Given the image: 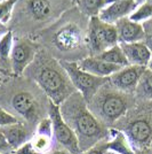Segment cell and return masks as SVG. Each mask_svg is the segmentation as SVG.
<instances>
[{
    "label": "cell",
    "instance_id": "obj_38",
    "mask_svg": "<svg viewBox=\"0 0 152 154\" xmlns=\"http://www.w3.org/2000/svg\"><path fill=\"white\" fill-rule=\"evenodd\" d=\"M2 1H5V0H0V2H2Z\"/></svg>",
    "mask_w": 152,
    "mask_h": 154
},
{
    "label": "cell",
    "instance_id": "obj_14",
    "mask_svg": "<svg viewBox=\"0 0 152 154\" xmlns=\"http://www.w3.org/2000/svg\"><path fill=\"white\" fill-rule=\"evenodd\" d=\"M127 58V61L130 66L146 67L150 62L152 52L146 47L143 42L130 43V44H119Z\"/></svg>",
    "mask_w": 152,
    "mask_h": 154
},
{
    "label": "cell",
    "instance_id": "obj_5",
    "mask_svg": "<svg viewBox=\"0 0 152 154\" xmlns=\"http://www.w3.org/2000/svg\"><path fill=\"white\" fill-rule=\"evenodd\" d=\"M85 42L92 55H100L107 50L118 45V32L114 24L102 21L98 16L90 17Z\"/></svg>",
    "mask_w": 152,
    "mask_h": 154
},
{
    "label": "cell",
    "instance_id": "obj_28",
    "mask_svg": "<svg viewBox=\"0 0 152 154\" xmlns=\"http://www.w3.org/2000/svg\"><path fill=\"white\" fill-rule=\"evenodd\" d=\"M15 154H42L41 152H39L37 148L33 146L32 141H26L24 145H22L19 148L16 149Z\"/></svg>",
    "mask_w": 152,
    "mask_h": 154
},
{
    "label": "cell",
    "instance_id": "obj_36",
    "mask_svg": "<svg viewBox=\"0 0 152 154\" xmlns=\"http://www.w3.org/2000/svg\"><path fill=\"white\" fill-rule=\"evenodd\" d=\"M108 154H115V153H113V152H110V151H109V153Z\"/></svg>",
    "mask_w": 152,
    "mask_h": 154
},
{
    "label": "cell",
    "instance_id": "obj_2",
    "mask_svg": "<svg viewBox=\"0 0 152 154\" xmlns=\"http://www.w3.org/2000/svg\"><path fill=\"white\" fill-rule=\"evenodd\" d=\"M37 58L39 60L34 70V81L47 94L49 101L61 106L76 90L60 61L44 53L37 54Z\"/></svg>",
    "mask_w": 152,
    "mask_h": 154
},
{
    "label": "cell",
    "instance_id": "obj_32",
    "mask_svg": "<svg viewBox=\"0 0 152 154\" xmlns=\"http://www.w3.org/2000/svg\"><path fill=\"white\" fill-rule=\"evenodd\" d=\"M51 154H71L69 151H66V149H58V151H55V152H53Z\"/></svg>",
    "mask_w": 152,
    "mask_h": 154
},
{
    "label": "cell",
    "instance_id": "obj_13",
    "mask_svg": "<svg viewBox=\"0 0 152 154\" xmlns=\"http://www.w3.org/2000/svg\"><path fill=\"white\" fill-rule=\"evenodd\" d=\"M78 64L85 71H87L94 76L103 77V78H110L113 74L121 69L120 67L109 63L95 55H90V57H87L78 61Z\"/></svg>",
    "mask_w": 152,
    "mask_h": 154
},
{
    "label": "cell",
    "instance_id": "obj_1",
    "mask_svg": "<svg viewBox=\"0 0 152 154\" xmlns=\"http://www.w3.org/2000/svg\"><path fill=\"white\" fill-rule=\"evenodd\" d=\"M60 108L64 121L76 134L81 153L102 141L109 135L105 124L92 113L88 103L78 92L71 94Z\"/></svg>",
    "mask_w": 152,
    "mask_h": 154
},
{
    "label": "cell",
    "instance_id": "obj_20",
    "mask_svg": "<svg viewBox=\"0 0 152 154\" xmlns=\"http://www.w3.org/2000/svg\"><path fill=\"white\" fill-rule=\"evenodd\" d=\"M80 11L90 17L98 16L103 8L108 5L107 0H78L77 1Z\"/></svg>",
    "mask_w": 152,
    "mask_h": 154
},
{
    "label": "cell",
    "instance_id": "obj_16",
    "mask_svg": "<svg viewBox=\"0 0 152 154\" xmlns=\"http://www.w3.org/2000/svg\"><path fill=\"white\" fill-rule=\"evenodd\" d=\"M0 131L4 134L10 148H13V149H17L26 143L28 130L22 123L19 122L16 124H13V125L1 128Z\"/></svg>",
    "mask_w": 152,
    "mask_h": 154
},
{
    "label": "cell",
    "instance_id": "obj_30",
    "mask_svg": "<svg viewBox=\"0 0 152 154\" xmlns=\"http://www.w3.org/2000/svg\"><path fill=\"white\" fill-rule=\"evenodd\" d=\"M9 29H8V26L7 24H2V23H0V38H1V36L4 35V33H6Z\"/></svg>",
    "mask_w": 152,
    "mask_h": 154
},
{
    "label": "cell",
    "instance_id": "obj_21",
    "mask_svg": "<svg viewBox=\"0 0 152 154\" xmlns=\"http://www.w3.org/2000/svg\"><path fill=\"white\" fill-rule=\"evenodd\" d=\"M135 93L141 99H144L146 101H152V71L150 69L146 68L144 74L142 75Z\"/></svg>",
    "mask_w": 152,
    "mask_h": 154
},
{
    "label": "cell",
    "instance_id": "obj_29",
    "mask_svg": "<svg viewBox=\"0 0 152 154\" xmlns=\"http://www.w3.org/2000/svg\"><path fill=\"white\" fill-rule=\"evenodd\" d=\"M10 149V146H9V144H8V141L6 140V138H5V136L4 134L0 131V153H5L7 151H9Z\"/></svg>",
    "mask_w": 152,
    "mask_h": 154
},
{
    "label": "cell",
    "instance_id": "obj_27",
    "mask_svg": "<svg viewBox=\"0 0 152 154\" xmlns=\"http://www.w3.org/2000/svg\"><path fill=\"white\" fill-rule=\"evenodd\" d=\"M108 141H100L96 145H94L93 147L88 148L86 151H83L81 154H108Z\"/></svg>",
    "mask_w": 152,
    "mask_h": 154
},
{
    "label": "cell",
    "instance_id": "obj_10",
    "mask_svg": "<svg viewBox=\"0 0 152 154\" xmlns=\"http://www.w3.org/2000/svg\"><path fill=\"white\" fill-rule=\"evenodd\" d=\"M85 40L80 28L69 23L58 29L54 35V44L60 51L70 52L79 48Z\"/></svg>",
    "mask_w": 152,
    "mask_h": 154
},
{
    "label": "cell",
    "instance_id": "obj_15",
    "mask_svg": "<svg viewBox=\"0 0 152 154\" xmlns=\"http://www.w3.org/2000/svg\"><path fill=\"white\" fill-rule=\"evenodd\" d=\"M12 106L19 115L29 121L33 120L38 112V105L34 97L26 91L17 92L12 98Z\"/></svg>",
    "mask_w": 152,
    "mask_h": 154
},
{
    "label": "cell",
    "instance_id": "obj_6",
    "mask_svg": "<svg viewBox=\"0 0 152 154\" xmlns=\"http://www.w3.org/2000/svg\"><path fill=\"white\" fill-rule=\"evenodd\" d=\"M49 119L51 121L53 135L57 143L71 154H81L79 140L76 134L64 121L60 106L51 101H49Z\"/></svg>",
    "mask_w": 152,
    "mask_h": 154
},
{
    "label": "cell",
    "instance_id": "obj_3",
    "mask_svg": "<svg viewBox=\"0 0 152 154\" xmlns=\"http://www.w3.org/2000/svg\"><path fill=\"white\" fill-rule=\"evenodd\" d=\"M104 86L96 93L88 106H90L89 109L92 113L103 124H109L117 122L126 115L130 107V99L129 94L115 90L112 85L110 89H104Z\"/></svg>",
    "mask_w": 152,
    "mask_h": 154
},
{
    "label": "cell",
    "instance_id": "obj_11",
    "mask_svg": "<svg viewBox=\"0 0 152 154\" xmlns=\"http://www.w3.org/2000/svg\"><path fill=\"white\" fill-rule=\"evenodd\" d=\"M139 6V0H118L110 2L103 8L98 17L110 24H115L118 21L129 17Z\"/></svg>",
    "mask_w": 152,
    "mask_h": 154
},
{
    "label": "cell",
    "instance_id": "obj_4",
    "mask_svg": "<svg viewBox=\"0 0 152 154\" xmlns=\"http://www.w3.org/2000/svg\"><path fill=\"white\" fill-rule=\"evenodd\" d=\"M60 63L66 72L76 92L81 94V97L87 103H90L92 99L96 96V93L101 90L105 84L110 82V78L94 76V75L81 69L78 64V61L61 60Z\"/></svg>",
    "mask_w": 152,
    "mask_h": 154
},
{
    "label": "cell",
    "instance_id": "obj_37",
    "mask_svg": "<svg viewBox=\"0 0 152 154\" xmlns=\"http://www.w3.org/2000/svg\"><path fill=\"white\" fill-rule=\"evenodd\" d=\"M71 1H72V2H77V1H78V0H71Z\"/></svg>",
    "mask_w": 152,
    "mask_h": 154
},
{
    "label": "cell",
    "instance_id": "obj_17",
    "mask_svg": "<svg viewBox=\"0 0 152 154\" xmlns=\"http://www.w3.org/2000/svg\"><path fill=\"white\" fill-rule=\"evenodd\" d=\"M111 140L108 141V149L115 154H135V149L129 143L127 136L120 131L111 129Z\"/></svg>",
    "mask_w": 152,
    "mask_h": 154
},
{
    "label": "cell",
    "instance_id": "obj_40",
    "mask_svg": "<svg viewBox=\"0 0 152 154\" xmlns=\"http://www.w3.org/2000/svg\"><path fill=\"white\" fill-rule=\"evenodd\" d=\"M0 81H1V79H0Z\"/></svg>",
    "mask_w": 152,
    "mask_h": 154
},
{
    "label": "cell",
    "instance_id": "obj_31",
    "mask_svg": "<svg viewBox=\"0 0 152 154\" xmlns=\"http://www.w3.org/2000/svg\"><path fill=\"white\" fill-rule=\"evenodd\" d=\"M135 154H152L150 148H144V149H135Z\"/></svg>",
    "mask_w": 152,
    "mask_h": 154
},
{
    "label": "cell",
    "instance_id": "obj_26",
    "mask_svg": "<svg viewBox=\"0 0 152 154\" xmlns=\"http://www.w3.org/2000/svg\"><path fill=\"white\" fill-rule=\"evenodd\" d=\"M142 26H143V31H144L143 43L152 52V19L142 23Z\"/></svg>",
    "mask_w": 152,
    "mask_h": 154
},
{
    "label": "cell",
    "instance_id": "obj_33",
    "mask_svg": "<svg viewBox=\"0 0 152 154\" xmlns=\"http://www.w3.org/2000/svg\"><path fill=\"white\" fill-rule=\"evenodd\" d=\"M148 69H150L152 71V57H151V60H150V62L148 64Z\"/></svg>",
    "mask_w": 152,
    "mask_h": 154
},
{
    "label": "cell",
    "instance_id": "obj_9",
    "mask_svg": "<svg viewBox=\"0 0 152 154\" xmlns=\"http://www.w3.org/2000/svg\"><path fill=\"white\" fill-rule=\"evenodd\" d=\"M146 70V67L139 66H127L121 68L110 77L109 83L113 86L115 90L130 94L136 91V88L139 83L142 75Z\"/></svg>",
    "mask_w": 152,
    "mask_h": 154
},
{
    "label": "cell",
    "instance_id": "obj_18",
    "mask_svg": "<svg viewBox=\"0 0 152 154\" xmlns=\"http://www.w3.org/2000/svg\"><path fill=\"white\" fill-rule=\"evenodd\" d=\"M26 8L29 15L36 21H45L53 14L51 0H28Z\"/></svg>",
    "mask_w": 152,
    "mask_h": 154
},
{
    "label": "cell",
    "instance_id": "obj_7",
    "mask_svg": "<svg viewBox=\"0 0 152 154\" xmlns=\"http://www.w3.org/2000/svg\"><path fill=\"white\" fill-rule=\"evenodd\" d=\"M124 134L134 149L150 148L152 143V116L146 113L136 114L127 122Z\"/></svg>",
    "mask_w": 152,
    "mask_h": 154
},
{
    "label": "cell",
    "instance_id": "obj_25",
    "mask_svg": "<svg viewBox=\"0 0 152 154\" xmlns=\"http://www.w3.org/2000/svg\"><path fill=\"white\" fill-rule=\"evenodd\" d=\"M19 122V119L16 116L5 110L2 107H0V129L8 127V125H13Z\"/></svg>",
    "mask_w": 152,
    "mask_h": 154
},
{
    "label": "cell",
    "instance_id": "obj_24",
    "mask_svg": "<svg viewBox=\"0 0 152 154\" xmlns=\"http://www.w3.org/2000/svg\"><path fill=\"white\" fill-rule=\"evenodd\" d=\"M19 0H5L0 2V23L7 24L12 17L13 9Z\"/></svg>",
    "mask_w": 152,
    "mask_h": 154
},
{
    "label": "cell",
    "instance_id": "obj_22",
    "mask_svg": "<svg viewBox=\"0 0 152 154\" xmlns=\"http://www.w3.org/2000/svg\"><path fill=\"white\" fill-rule=\"evenodd\" d=\"M129 19L137 22V23H144L146 21L152 19V4L149 1H143L142 4H139L136 9L130 14Z\"/></svg>",
    "mask_w": 152,
    "mask_h": 154
},
{
    "label": "cell",
    "instance_id": "obj_8",
    "mask_svg": "<svg viewBox=\"0 0 152 154\" xmlns=\"http://www.w3.org/2000/svg\"><path fill=\"white\" fill-rule=\"evenodd\" d=\"M38 54V46L26 38H16L10 53V66L15 75H22L34 61Z\"/></svg>",
    "mask_w": 152,
    "mask_h": 154
},
{
    "label": "cell",
    "instance_id": "obj_35",
    "mask_svg": "<svg viewBox=\"0 0 152 154\" xmlns=\"http://www.w3.org/2000/svg\"><path fill=\"white\" fill-rule=\"evenodd\" d=\"M150 151L152 152V143H151V145H150Z\"/></svg>",
    "mask_w": 152,
    "mask_h": 154
},
{
    "label": "cell",
    "instance_id": "obj_23",
    "mask_svg": "<svg viewBox=\"0 0 152 154\" xmlns=\"http://www.w3.org/2000/svg\"><path fill=\"white\" fill-rule=\"evenodd\" d=\"M14 42H15V38H14L13 31L8 30L6 33H4L0 38V59H9L10 57V53H12V50H13L14 46Z\"/></svg>",
    "mask_w": 152,
    "mask_h": 154
},
{
    "label": "cell",
    "instance_id": "obj_39",
    "mask_svg": "<svg viewBox=\"0 0 152 154\" xmlns=\"http://www.w3.org/2000/svg\"><path fill=\"white\" fill-rule=\"evenodd\" d=\"M0 154H2V153H0Z\"/></svg>",
    "mask_w": 152,
    "mask_h": 154
},
{
    "label": "cell",
    "instance_id": "obj_12",
    "mask_svg": "<svg viewBox=\"0 0 152 154\" xmlns=\"http://www.w3.org/2000/svg\"><path fill=\"white\" fill-rule=\"evenodd\" d=\"M115 29L118 32V42L119 44H130L143 42V26L142 23L134 22L129 17L118 21L115 24Z\"/></svg>",
    "mask_w": 152,
    "mask_h": 154
},
{
    "label": "cell",
    "instance_id": "obj_19",
    "mask_svg": "<svg viewBox=\"0 0 152 154\" xmlns=\"http://www.w3.org/2000/svg\"><path fill=\"white\" fill-rule=\"evenodd\" d=\"M95 57H98L100 59L107 61L109 63L118 66L120 68L129 66L126 55H125V53H124V51H122V48H121V46L119 44L113 46V47H111V48H109V50H107L103 53H101L100 55H95Z\"/></svg>",
    "mask_w": 152,
    "mask_h": 154
},
{
    "label": "cell",
    "instance_id": "obj_34",
    "mask_svg": "<svg viewBox=\"0 0 152 154\" xmlns=\"http://www.w3.org/2000/svg\"><path fill=\"white\" fill-rule=\"evenodd\" d=\"M113 1H118V0H107V2L110 4V2H113Z\"/></svg>",
    "mask_w": 152,
    "mask_h": 154
}]
</instances>
